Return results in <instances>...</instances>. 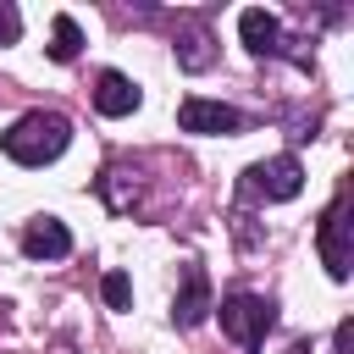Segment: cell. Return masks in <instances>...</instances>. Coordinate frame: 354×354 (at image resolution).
I'll list each match as a JSON object with an SVG mask.
<instances>
[{"label": "cell", "instance_id": "obj_10", "mask_svg": "<svg viewBox=\"0 0 354 354\" xmlns=\"http://www.w3.org/2000/svg\"><path fill=\"white\" fill-rule=\"evenodd\" d=\"M177 61H183L188 72H205V66L216 61V50H210V33H205L199 22H188V28H183V39H177Z\"/></svg>", "mask_w": 354, "mask_h": 354}, {"label": "cell", "instance_id": "obj_2", "mask_svg": "<svg viewBox=\"0 0 354 354\" xmlns=\"http://www.w3.org/2000/svg\"><path fill=\"white\" fill-rule=\"evenodd\" d=\"M348 188H337V199H332V210L321 216V232H315V249H321V266H326V277H348V266H354V243H348Z\"/></svg>", "mask_w": 354, "mask_h": 354}, {"label": "cell", "instance_id": "obj_1", "mask_svg": "<svg viewBox=\"0 0 354 354\" xmlns=\"http://www.w3.org/2000/svg\"><path fill=\"white\" fill-rule=\"evenodd\" d=\"M66 144H72V122H66L61 111H28V116L11 122L6 138H0V149H6L17 166H44V160H55Z\"/></svg>", "mask_w": 354, "mask_h": 354}, {"label": "cell", "instance_id": "obj_4", "mask_svg": "<svg viewBox=\"0 0 354 354\" xmlns=\"http://www.w3.org/2000/svg\"><path fill=\"white\" fill-rule=\"evenodd\" d=\"M243 183H249V194H260V199H293V194L304 188V166H299L293 155H277V160L249 166Z\"/></svg>", "mask_w": 354, "mask_h": 354}, {"label": "cell", "instance_id": "obj_7", "mask_svg": "<svg viewBox=\"0 0 354 354\" xmlns=\"http://www.w3.org/2000/svg\"><path fill=\"white\" fill-rule=\"evenodd\" d=\"M138 83L127 77V72H100V83H94V111L100 116H133L138 111Z\"/></svg>", "mask_w": 354, "mask_h": 354}, {"label": "cell", "instance_id": "obj_11", "mask_svg": "<svg viewBox=\"0 0 354 354\" xmlns=\"http://www.w3.org/2000/svg\"><path fill=\"white\" fill-rule=\"evenodd\" d=\"M77 50H83V33H77V22H72V17H55L50 55H55V61H77Z\"/></svg>", "mask_w": 354, "mask_h": 354}, {"label": "cell", "instance_id": "obj_12", "mask_svg": "<svg viewBox=\"0 0 354 354\" xmlns=\"http://www.w3.org/2000/svg\"><path fill=\"white\" fill-rule=\"evenodd\" d=\"M100 293H105V304H111V310H127V304H133V282H127L122 271H105Z\"/></svg>", "mask_w": 354, "mask_h": 354}, {"label": "cell", "instance_id": "obj_6", "mask_svg": "<svg viewBox=\"0 0 354 354\" xmlns=\"http://www.w3.org/2000/svg\"><path fill=\"white\" fill-rule=\"evenodd\" d=\"M22 254L28 260H66L72 254V232L55 221V216H33L22 227Z\"/></svg>", "mask_w": 354, "mask_h": 354}, {"label": "cell", "instance_id": "obj_13", "mask_svg": "<svg viewBox=\"0 0 354 354\" xmlns=\"http://www.w3.org/2000/svg\"><path fill=\"white\" fill-rule=\"evenodd\" d=\"M17 33H22V17H17V6L0 0V44H17Z\"/></svg>", "mask_w": 354, "mask_h": 354}, {"label": "cell", "instance_id": "obj_5", "mask_svg": "<svg viewBox=\"0 0 354 354\" xmlns=\"http://www.w3.org/2000/svg\"><path fill=\"white\" fill-rule=\"evenodd\" d=\"M177 127L183 133H238L243 116L232 105H221V100H183L177 105Z\"/></svg>", "mask_w": 354, "mask_h": 354}, {"label": "cell", "instance_id": "obj_15", "mask_svg": "<svg viewBox=\"0 0 354 354\" xmlns=\"http://www.w3.org/2000/svg\"><path fill=\"white\" fill-rule=\"evenodd\" d=\"M0 321H6V304H0Z\"/></svg>", "mask_w": 354, "mask_h": 354}, {"label": "cell", "instance_id": "obj_9", "mask_svg": "<svg viewBox=\"0 0 354 354\" xmlns=\"http://www.w3.org/2000/svg\"><path fill=\"white\" fill-rule=\"evenodd\" d=\"M205 310H210V282H205V271L199 266H188L183 271V293H177V326H199L205 321Z\"/></svg>", "mask_w": 354, "mask_h": 354}, {"label": "cell", "instance_id": "obj_3", "mask_svg": "<svg viewBox=\"0 0 354 354\" xmlns=\"http://www.w3.org/2000/svg\"><path fill=\"white\" fill-rule=\"evenodd\" d=\"M216 315H221V332L232 343H260L271 332V321H277L271 299H260V293H232V299H221Z\"/></svg>", "mask_w": 354, "mask_h": 354}, {"label": "cell", "instance_id": "obj_8", "mask_svg": "<svg viewBox=\"0 0 354 354\" xmlns=\"http://www.w3.org/2000/svg\"><path fill=\"white\" fill-rule=\"evenodd\" d=\"M238 33H243V44H249L254 55H277V50H282V22H277L271 11H260V6L238 17Z\"/></svg>", "mask_w": 354, "mask_h": 354}, {"label": "cell", "instance_id": "obj_14", "mask_svg": "<svg viewBox=\"0 0 354 354\" xmlns=\"http://www.w3.org/2000/svg\"><path fill=\"white\" fill-rule=\"evenodd\" d=\"M332 343H337V354H354V321H337V337Z\"/></svg>", "mask_w": 354, "mask_h": 354}]
</instances>
